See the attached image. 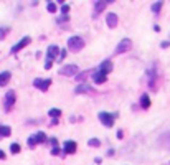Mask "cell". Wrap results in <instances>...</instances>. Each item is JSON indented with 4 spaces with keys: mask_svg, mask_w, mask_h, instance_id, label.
<instances>
[{
    "mask_svg": "<svg viewBox=\"0 0 170 165\" xmlns=\"http://www.w3.org/2000/svg\"><path fill=\"white\" fill-rule=\"evenodd\" d=\"M84 48V40L79 36H71L68 40V50L73 51V53H78V51H81Z\"/></svg>",
    "mask_w": 170,
    "mask_h": 165,
    "instance_id": "1",
    "label": "cell"
},
{
    "mask_svg": "<svg viewBox=\"0 0 170 165\" xmlns=\"http://www.w3.org/2000/svg\"><path fill=\"white\" fill-rule=\"evenodd\" d=\"M98 117H99V121H101L106 127H112V124H114L117 114H111V112H99Z\"/></svg>",
    "mask_w": 170,
    "mask_h": 165,
    "instance_id": "2",
    "label": "cell"
},
{
    "mask_svg": "<svg viewBox=\"0 0 170 165\" xmlns=\"http://www.w3.org/2000/svg\"><path fill=\"white\" fill-rule=\"evenodd\" d=\"M130 50V40L129 38H124V40H121V43L116 46L114 50V55H121V53H126V51Z\"/></svg>",
    "mask_w": 170,
    "mask_h": 165,
    "instance_id": "3",
    "label": "cell"
},
{
    "mask_svg": "<svg viewBox=\"0 0 170 165\" xmlns=\"http://www.w3.org/2000/svg\"><path fill=\"white\" fill-rule=\"evenodd\" d=\"M59 75L61 76H76L78 75V66L76 65H66L59 69Z\"/></svg>",
    "mask_w": 170,
    "mask_h": 165,
    "instance_id": "4",
    "label": "cell"
},
{
    "mask_svg": "<svg viewBox=\"0 0 170 165\" xmlns=\"http://www.w3.org/2000/svg\"><path fill=\"white\" fill-rule=\"evenodd\" d=\"M15 99H17V97H15V91L10 89L8 93L5 94V111H7V112H8V111L13 107V104H15Z\"/></svg>",
    "mask_w": 170,
    "mask_h": 165,
    "instance_id": "5",
    "label": "cell"
},
{
    "mask_svg": "<svg viewBox=\"0 0 170 165\" xmlns=\"http://www.w3.org/2000/svg\"><path fill=\"white\" fill-rule=\"evenodd\" d=\"M50 84H51V79H50V78H48V79H40V78H37V79L33 81V86L38 87L40 91H43V93L50 87Z\"/></svg>",
    "mask_w": 170,
    "mask_h": 165,
    "instance_id": "6",
    "label": "cell"
},
{
    "mask_svg": "<svg viewBox=\"0 0 170 165\" xmlns=\"http://www.w3.org/2000/svg\"><path fill=\"white\" fill-rule=\"evenodd\" d=\"M58 55H59V48L55 46V45H51V46L47 50V63H53V59H55Z\"/></svg>",
    "mask_w": 170,
    "mask_h": 165,
    "instance_id": "7",
    "label": "cell"
},
{
    "mask_svg": "<svg viewBox=\"0 0 170 165\" xmlns=\"http://www.w3.org/2000/svg\"><path fill=\"white\" fill-rule=\"evenodd\" d=\"M30 41H31V38H30V36H25V38H22V40H20L18 43H17L15 46L12 48V53H18V51L22 50V48L27 46V45L30 43Z\"/></svg>",
    "mask_w": 170,
    "mask_h": 165,
    "instance_id": "8",
    "label": "cell"
},
{
    "mask_svg": "<svg viewBox=\"0 0 170 165\" xmlns=\"http://www.w3.org/2000/svg\"><path fill=\"white\" fill-rule=\"evenodd\" d=\"M84 93H94V89L89 86L88 83H81V84H78L76 86V94H84Z\"/></svg>",
    "mask_w": 170,
    "mask_h": 165,
    "instance_id": "9",
    "label": "cell"
},
{
    "mask_svg": "<svg viewBox=\"0 0 170 165\" xmlns=\"http://www.w3.org/2000/svg\"><path fill=\"white\" fill-rule=\"evenodd\" d=\"M111 71H112V63L109 61V59H106V61H102L101 65H99V73L107 76V73H111Z\"/></svg>",
    "mask_w": 170,
    "mask_h": 165,
    "instance_id": "10",
    "label": "cell"
},
{
    "mask_svg": "<svg viewBox=\"0 0 170 165\" xmlns=\"http://www.w3.org/2000/svg\"><path fill=\"white\" fill-rule=\"evenodd\" d=\"M76 149H78V144L74 142V140H66L65 142V150H63V152L65 154H74Z\"/></svg>",
    "mask_w": 170,
    "mask_h": 165,
    "instance_id": "11",
    "label": "cell"
},
{
    "mask_svg": "<svg viewBox=\"0 0 170 165\" xmlns=\"http://www.w3.org/2000/svg\"><path fill=\"white\" fill-rule=\"evenodd\" d=\"M106 23H107L109 28H114L117 25V15L116 13H107V17H106Z\"/></svg>",
    "mask_w": 170,
    "mask_h": 165,
    "instance_id": "12",
    "label": "cell"
},
{
    "mask_svg": "<svg viewBox=\"0 0 170 165\" xmlns=\"http://www.w3.org/2000/svg\"><path fill=\"white\" fill-rule=\"evenodd\" d=\"M50 142H51V145H53V149H51L53 155H63L65 157V152H61V149L58 147V140L56 139H50Z\"/></svg>",
    "mask_w": 170,
    "mask_h": 165,
    "instance_id": "13",
    "label": "cell"
},
{
    "mask_svg": "<svg viewBox=\"0 0 170 165\" xmlns=\"http://www.w3.org/2000/svg\"><path fill=\"white\" fill-rule=\"evenodd\" d=\"M33 140H35V144H45V142H48V137L45 132H37L33 135Z\"/></svg>",
    "mask_w": 170,
    "mask_h": 165,
    "instance_id": "14",
    "label": "cell"
},
{
    "mask_svg": "<svg viewBox=\"0 0 170 165\" xmlns=\"http://www.w3.org/2000/svg\"><path fill=\"white\" fill-rule=\"evenodd\" d=\"M107 3L109 2H94V17H98L99 13L106 8V5H107Z\"/></svg>",
    "mask_w": 170,
    "mask_h": 165,
    "instance_id": "15",
    "label": "cell"
},
{
    "mask_svg": "<svg viewBox=\"0 0 170 165\" xmlns=\"http://www.w3.org/2000/svg\"><path fill=\"white\" fill-rule=\"evenodd\" d=\"M93 79H94V83H98V84H102V83H106L107 81V76L106 75H102V73H94L93 75Z\"/></svg>",
    "mask_w": 170,
    "mask_h": 165,
    "instance_id": "16",
    "label": "cell"
},
{
    "mask_svg": "<svg viewBox=\"0 0 170 165\" xmlns=\"http://www.w3.org/2000/svg\"><path fill=\"white\" fill-rule=\"evenodd\" d=\"M10 134H12V129H10L8 125H0V139L8 137Z\"/></svg>",
    "mask_w": 170,
    "mask_h": 165,
    "instance_id": "17",
    "label": "cell"
},
{
    "mask_svg": "<svg viewBox=\"0 0 170 165\" xmlns=\"http://www.w3.org/2000/svg\"><path fill=\"white\" fill-rule=\"evenodd\" d=\"M8 81H10V73H8V71L0 73V86H5Z\"/></svg>",
    "mask_w": 170,
    "mask_h": 165,
    "instance_id": "18",
    "label": "cell"
},
{
    "mask_svg": "<svg viewBox=\"0 0 170 165\" xmlns=\"http://www.w3.org/2000/svg\"><path fill=\"white\" fill-rule=\"evenodd\" d=\"M140 106H142L144 109H149V107H150V99H149L147 94H142V97H140Z\"/></svg>",
    "mask_w": 170,
    "mask_h": 165,
    "instance_id": "19",
    "label": "cell"
},
{
    "mask_svg": "<svg viewBox=\"0 0 170 165\" xmlns=\"http://www.w3.org/2000/svg\"><path fill=\"white\" fill-rule=\"evenodd\" d=\"M89 76V71H83V73H79V75H76V83H84L86 81V78Z\"/></svg>",
    "mask_w": 170,
    "mask_h": 165,
    "instance_id": "20",
    "label": "cell"
},
{
    "mask_svg": "<svg viewBox=\"0 0 170 165\" xmlns=\"http://www.w3.org/2000/svg\"><path fill=\"white\" fill-rule=\"evenodd\" d=\"M48 114H50V117H53V119L56 121V119H58L59 116H61V111H59V109H50V111H48Z\"/></svg>",
    "mask_w": 170,
    "mask_h": 165,
    "instance_id": "21",
    "label": "cell"
},
{
    "mask_svg": "<svg viewBox=\"0 0 170 165\" xmlns=\"http://www.w3.org/2000/svg\"><path fill=\"white\" fill-rule=\"evenodd\" d=\"M162 5H164V2H155L154 5H152V12L159 13V12H160V8H162Z\"/></svg>",
    "mask_w": 170,
    "mask_h": 165,
    "instance_id": "22",
    "label": "cell"
},
{
    "mask_svg": "<svg viewBox=\"0 0 170 165\" xmlns=\"http://www.w3.org/2000/svg\"><path fill=\"white\" fill-rule=\"evenodd\" d=\"M88 145H89V147H99V145H101V140H99V139H89V140H88Z\"/></svg>",
    "mask_w": 170,
    "mask_h": 165,
    "instance_id": "23",
    "label": "cell"
},
{
    "mask_svg": "<svg viewBox=\"0 0 170 165\" xmlns=\"http://www.w3.org/2000/svg\"><path fill=\"white\" fill-rule=\"evenodd\" d=\"M47 10H48L50 13H55V12H56V5H55V2H48Z\"/></svg>",
    "mask_w": 170,
    "mask_h": 165,
    "instance_id": "24",
    "label": "cell"
},
{
    "mask_svg": "<svg viewBox=\"0 0 170 165\" xmlns=\"http://www.w3.org/2000/svg\"><path fill=\"white\" fill-rule=\"evenodd\" d=\"M10 152L12 154H18L20 152V145L18 144H12V145H10Z\"/></svg>",
    "mask_w": 170,
    "mask_h": 165,
    "instance_id": "25",
    "label": "cell"
},
{
    "mask_svg": "<svg viewBox=\"0 0 170 165\" xmlns=\"http://www.w3.org/2000/svg\"><path fill=\"white\" fill-rule=\"evenodd\" d=\"M7 31H8V28H0V40L7 35Z\"/></svg>",
    "mask_w": 170,
    "mask_h": 165,
    "instance_id": "26",
    "label": "cell"
},
{
    "mask_svg": "<svg viewBox=\"0 0 170 165\" xmlns=\"http://www.w3.org/2000/svg\"><path fill=\"white\" fill-rule=\"evenodd\" d=\"M68 12H69V5H61V13H65L66 15Z\"/></svg>",
    "mask_w": 170,
    "mask_h": 165,
    "instance_id": "27",
    "label": "cell"
},
{
    "mask_svg": "<svg viewBox=\"0 0 170 165\" xmlns=\"http://www.w3.org/2000/svg\"><path fill=\"white\" fill-rule=\"evenodd\" d=\"M37 144H35V140H33V135H31L30 139H28V147H35Z\"/></svg>",
    "mask_w": 170,
    "mask_h": 165,
    "instance_id": "28",
    "label": "cell"
},
{
    "mask_svg": "<svg viewBox=\"0 0 170 165\" xmlns=\"http://www.w3.org/2000/svg\"><path fill=\"white\" fill-rule=\"evenodd\" d=\"M63 58H66V50H65V48L59 50V59H63Z\"/></svg>",
    "mask_w": 170,
    "mask_h": 165,
    "instance_id": "29",
    "label": "cell"
},
{
    "mask_svg": "<svg viewBox=\"0 0 170 165\" xmlns=\"http://www.w3.org/2000/svg\"><path fill=\"white\" fill-rule=\"evenodd\" d=\"M168 45H170V43H168V41H162V48H167V46H168Z\"/></svg>",
    "mask_w": 170,
    "mask_h": 165,
    "instance_id": "30",
    "label": "cell"
},
{
    "mask_svg": "<svg viewBox=\"0 0 170 165\" xmlns=\"http://www.w3.org/2000/svg\"><path fill=\"white\" fill-rule=\"evenodd\" d=\"M0 159H2V160L5 159V152H3V150H0Z\"/></svg>",
    "mask_w": 170,
    "mask_h": 165,
    "instance_id": "31",
    "label": "cell"
}]
</instances>
